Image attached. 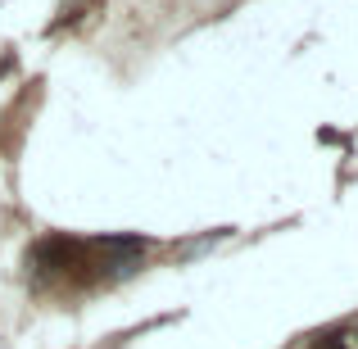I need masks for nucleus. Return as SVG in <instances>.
<instances>
[{
    "label": "nucleus",
    "instance_id": "nucleus-1",
    "mask_svg": "<svg viewBox=\"0 0 358 349\" xmlns=\"http://www.w3.org/2000/svg\"><path fill=\"white\" fill-rule=\"evenodd\" d=\"M313 349H345V341H341V336H327V341H317Z\"/></svg>",
    "mask_w": 358,
    "mask_h": 349
}]
</instances>
